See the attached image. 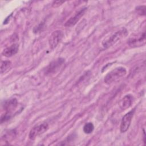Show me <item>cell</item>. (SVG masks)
Here are the masks:
<instances>
[{
  "label": "cell",
  "mask_w": 146,
  "mask_h": 146,
  "mask_svg": "<svg viewBox=\"0 0 146 146\" xmlns=\"http://www.w3.org/2000/svg\"><path fill=\"white\" fill-rule=\"evenodd\" d=\"M126 74L127 70L125 67H116L106 75V76L104 77V82L107 84H110L113 82L117 81L119 79L124 76Z\"/></svg>",
  "instance_id": "cell-1"
},
{
  "label": "cell",
  "mask_w": 146,
  "mask_h": 146,
  "mask_svg": "<svg viewBox=\"0 0 146 146\" xmlns=\"http://www.w3.org/2000/svg\"><path fill=\"white\" fill-rule=\"evenodd\" d=\"M18 106V102L16 99H12L4 102L3 107L5 112L1 115V122L2 123L11 118L13 116V111L16 109Z\"/></svg>",
  "instance_id": "cell-2"
},
{
  "label": "cell",
  "mask_w": 146,
  "mask_h": 146,
  "mask_svg": "<svg viewBox=\"0 0 146 146\" xmlns=\"http://www.w3.org/2000/svg\"><path fill=\"white\" fill-rule=\"evenodd\" d=\"M128 34L127 30L125 29H122L114 34H113L112 35H111L107 39L103 42L102 44L103 46L105 48H107L112 46H113L114 44H115L117 42H118L119 40H120L121 38L125 36Z\"/></svg>",
  "instance_id": "cell-3"
},
{
  "label": "cell",
  "mask_w": 146,
  "mask_h": 146,
  "mask_svg": "<svg viewBox=\"0 0 146 146\" xmlns=\"http://www.w3.org/2000/svg\"><path fill=\"white\" fill-rule=\"evenodd\" d=\"M64 64V59L63 58H58L51 62L46 68L45 74L46 75H53L56 73Z\"/></svg>",
  "instance_id": "cell-4"
},
{
  "label": "cell",
  "mask_w": 146,
  "mask_h": 146,
  "mask_svg": "<svg viewBox=\"0 0 146 146\" xmlns=\"http://www.w3.org/2000/svg\"><path fill=\"white\" fill-rule=\"evenodd\" d=\"M145 43V32L132 36L128 40V44L132 47H140Z\"/></svg>",
  "instance_id": "cell-5"
},
{
  "label": "cell",
  "mask_w": 146,
  "mask_h": 146,
  "mask_svg": "<svg viewBox=\"0 0 146 146\" xmlns=\"http://www.w3.org/2000/svg\"><path fill=\"white\" fill-rule=\"evenodd\" d=\"M48 128V125L47 123H42L33 127L30 130L29 137L30 139L34 140L37 136L44 133Z\"/></svg>",
  "instance_id": "cell-6"
},
{
  "label": "cell",
  "mask_w": 146,
  "mask_h": 146,
  "mask_svg": "<svg viewBox=\"0 0 146 146\" xmlns=\"http://www.w3.org/2000/svg\"><path fill=\"white\" fill-rule=\"evenodd\" d=\"M63 37V33L62 32V31L57 30L53 31L50 35L48 39V42L50 48L51 49H54L60 43Z\"/></svg>",
  "instance_id": "cell-7"
},
{
  "label": "cell",
  "mask_w": 146,
  "mask_h": 146,
  "mask_svg": "<svg viewBox=\"0 0 146 146\" xmlns=\"http://www.w3.org/2000/svg\"><path fill=\"white\" fill-rule=\"evenodd\" d=\"M135 112V110H132L128 112H127L122 118L121 123H120V132L122 133L125 132L129 128L131 123L132 121V119L133 116Z\"/></svg>",
  "instance_id": "cell-8"
},
{
  "label": "cell",
  "mask_w": 146,
  "mask_h": 146,
  "mask_svg": "<svg viewBox=\"0 0 146 146\" xmlns=\"http://www.w3.org/2000/svg\"><path fill=\"white\" fill-rule=\"evenodd\" d=\"M133 96L130 95H126L119 102V106L122 110H125L129 108L133 103Z\"/></svg>",
  "instance_id": "cell-9"
},
{
  "label": "cell",
  "mask_w": 146,
  "mask_h": 146,
  "mask_svg": "<svg viewBox=\"0 0 146 146\" xmlns=\"http://www.w3.org/2000/svg\"><path fill=\"white\" fill-rule=\"evenodd\" d=\"M86 9H82L77 12L74 16L71 17L65 23V26L67 27H70L75 25L84 15Z\"/></svg>",
  "instance_id": "cell-10"
},
{
  "label": "cell",
  "mask_w": 146,
  "mask_h": 146,
  "mask_svg": "<svg viewBox=\"0 0 146 146\" xmlns=\"http://www.w3.org/2000/svg\"><path fill=\"white\" fill-rule=\"evenodd\" d=\"M19 49V46L17 44H13L9 47L5 48L2 52V54L6 57H11L16 54Z\"/></svg>",
  "instance_id": "cell-11"
},
{
  "label": "cell",
  "mask_w": 146,
  "mask_h": 146,
  "mask_svg": "<svg viewBox=\"0 0 146 146\" xmlns=\"http://www.w3.org/2000/svg\"><path fill=\"white\" fill-rule=\"evenodd\" d=\"M11 63L9 60H4L2 61L1 65V73H5L11 67Z\"/></svg>",
  "instance_id": "cell-12"
},
{
  "label": "cell",
  "mask_w": 146,
  "mask_h": 146,
  "mask_svg": "<svg viewBox=\"0 0 146 146\" xmlns=\"http://www.w3.org/2000/svg\"><path fill=\"white\" fill-rule=\"evenodd\" d=\"M94 124L91 122L85 124V125L83 127V131L85 133H87V134L92 133L94 131Z\"/></svg>",
  "instance_id": "cell-13"
},
{
  "label": "cell",
  "mask_w": 146,
  "mask_h": 146,
  "mask_svg": "<svg viewBox=\"0 0 146 146\" xmlns=\"http://www.w3.org/2000/svg\"><path fill=\"white\" fill-rule=\"evenodd\" d=\"M64 1H56L53 2L52 3V6L54 7H57L60 5H62L63 3H64Z\"/></svg>",
  "instance_id": "cell-14"
}]
</instances>
